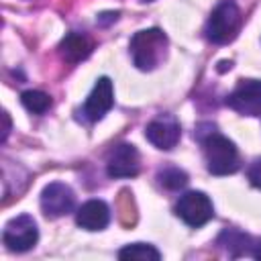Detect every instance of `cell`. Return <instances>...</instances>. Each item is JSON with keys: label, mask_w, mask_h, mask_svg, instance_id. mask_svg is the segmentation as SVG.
Listing matches in <instances>:
<instances>
[{"label": "cell", "mask_w": 261, "mask_h": 261, "mask_svg": "<svg viewBox=\"0 0 261 261\" xmlns=\"http://www.w3.org/2000/svg\"><path fill=\"white\" fill-rule=\"evenodd\" d=\"M112 104H114V86H112L110 77H100L94 84L90 96L86 98L82 114H84L86 120L96 122V120H100L112 108Z\"/></svg>", "instance_id": "ba28073f"}, {"label": "cell", "mask_w": 261, "mask_h": 261, "mask_svg": "<svg viewBox=\"0 0 261 261\" xmlns=\"http://www.w3.org/2000/svg\"><path fill=\"white\" fill-rule=\"evenodd\" d=\"M175 214L188 226L198 228V226H204L214 216V208L210 198L204 192H186L184 196H179L175 204Z\"/></svg>", "instance_id": "5b68a950"}, {"label": "cell", "mask_w": 261, "mask_h": 261, "mask_svg": "<svg viewBox=\"0 0 261 261\" xmlns=\"http://www.w3.org/2000/svg\"><path fill=\"white\" fill-rule=\"evenodd\" d=\"M247 177H249V181H251L255 188L261 190V157L251 163V167H249V171H247Z\"/></svg>", "instance_id": "ac0fdd59"}, {"label": "cell", "mask_w": 261, "mask_h": 261, "mask_svg": "<svg viewBox=\"0 0 261 261\" xmlns=\"http://www.w3.org/2000/svg\"><path fill=\"white\" fill-rule=\"evenodd\" d=\"M59 53L67 63L84 61L92 53V41L82 33H69L59 43Z\"/></svg>", "instance_id": "7c38bea8"}, {"label": "cell", "mask_w": 261, "mask_h": 261, "mask_svg": "<svg viewBox=\"0 0 261 261\" xmlns=\"http://www.w3.org/2000/svg\"><path fill=\"white\" fill-rule=\"evenodd\" d=\"M206 167L212 175H228L239 169V151L230 139L220 133H208L202 139Z\"/></svg>", "instance_id": "6da1fadb"}, {"label": "cell", "mask_w": 261, "mask_h": 261, "mask_svg": "<svg viewBox=\"0 0 261 261\" xmlns=\"http://www.w3.org/2000/svg\"><path fill=\"white\" fill-rule=\"evenodd\" d=\"M145 135L157 149L169 151L177 145V141L181 137V130H179V122L173 116L163 114V116H157L155 120H151L147 124Z\"/></svg>", "instance_id": "30bf717a"}, {"label": "cell", "mask_w": 261, "mask_h": 261, "mask_svg": "<svg viewBox=\"0 0 261 261\" xmlns=\"http://www.w3.org/2000/svg\"><path fill=\"white\" fill-rule=\"evenodd\" d=\"M22 106L33 114H45L51 108V96L41 90H27L20 94Z\"/></svg>", "instance_id": "9a60e30c"}, {"label": "cell", "mask_w": 261, "mask_h": 261, "mask_svg": "<svg viewBox=\"0 0 261 261\" xmlns=\"http://www.w3.org/2000/svg\"><path fill=\"white\" fill-rule=\"evenodd\" d=\"M116 18H118V12H102V14L96 18V22H98L100 27H106V24L114 22Z\"/></svg>", "instance_id": "d6986e66"}, {"label": "cell", "mask_w": 261, "mask_h": 261, "mask_svg": "<svg viewBox=\"0 0 261 261\" xmlns=\"http://www.w3.org/2000/svg\"><path fill=\"white\" fill-rule=\"evenodd\" d=\"M239 27H241V10H239V6L234 2H230V0H224L212 10L204 33H206L208 41L224 45V43L234 39Z\"/></svg>", "instance_id": "3957f363"}, {"label": "cell", "mask_w": 261, "mask_h": 261, "mask_svg": "<svg viewBox=\"0 0 261 261\" xmlns=\"http://www.w3.org/2000/svg\"><path fill=\"white\" fill-rule=\"evenodd\" d=\"M75 222L86 230H102L110 222V210L102 200H88L77 208Z\"/></svg>", "instance_id": "8fae6325"}, {"label": "cell", "mask_w": 261, "mask_h": 261, "mask_svg": "<svg viewBox=\"0 0 261 261\" xmlns=\"http://www.w3.org/2000/svg\"><path fill=\"white\" fill-rule=\"evenodd\" d=\"M139 169H141V159L135 145L120 143L108 153L106 171L110 177H135Z\"/></svg>", "instance_id": "9c48e42d"}, {"label": "cell", "mask_w": 261, "mask_h": 261, "mask_svg": "<svg viewBox=\"0 0 261 261\" xmlns=\"http://www.w3.org/2000/svg\"><path fill=\"white\" fill-rule=\"evenodd\" d=\"M118 210H120V220L124 226H133L135 220H137V208H135V202H133V194L128 190H122L120 192V198H118Z\"/></svg>", "instance_id": "e0dca14e"}, {"label": "cell", "mask_w": 261, "mask_h": 261, "mask_svg": "<svg viewBox=\"0 0 261 261\" xmlns=\"http://www.w3.org/2000/svg\"><path fill=\"white\" fill-rule=\"evenodd\" d=\"M8 130H10V118H8V112H4V133H2V141L6 139Z\"/></svg>", "instance_id": "ffe728a7"}, {"label": "cell", "mask_w": 261, "mask_h": 261, "mask_svg": "<svg viewBox=\"0 0 261 261\" xmlns=\"http://www.w3.org/2000/svg\"><path fill=\"white\" fill-rule=\"evenodd\" d=\"M118 257L120 259H126V261H159L161 259V253L153 247V245H147V243H133V245H126L118 251Z\"/></svg>", "instance_id": "5bb4252c"}, {"label": "cell", "mask_w": 261, "mask_h": 261, "mask_svg": "<svg viewBox=\"0 0 261 261\" xmlns=\"http://www.w3.org/2000/svg\"><path fill=\"white\" fill-rule=\"evenodd\" d=\"M251 255H253L255 259H259V261H261V241H259L257 245H253V251H251Z\"/></svg>", "instance_id": "44dd1931"}, {"label": "cell", "mask_w": 261, "mask_h": 261, "mask_svg": "<svg viewBox=\"0 0 261 261\" xmlns=\"http://www.w3.org/2000/svg\"><path fill=\"white\" fill-rule=\"evenodd\" d=\"M165 47H167V37H165L163 31H159V29L139 31L130 39V57H133V63L139 69L149 71V69L157 67L159 61L163 59Z\"/></svg>", "instance_id": "7a4b0ae2"}, {"label": "cell", "mask_w": 261, "mask_h": 261, "mask_svg": "<svg viewBox=\"0 0 261 261\" xmlns=\"http://www.w3.org/2000/svg\"><path fill=\"white\" fill-rule=\"evenodd\" d=\"M157 179H159V184H161L163 188H167V190H179V188H184V186L188 184L186 171H181V169H177V167L161 169L159 175H157Z\"/></svg>", "instance_id": "2e32d148"}, {"label": "cell", "mask_w": 261, "mask_h": 261, "mask_svg": "<svg viewBox=\"0 0 261 261\" xmlns=\"http://www.w3.org/2000/svg\"><path fill=\"white\" fill-rule=\"evenodd\" d=\"M37 239H39L37 222L29 214H20V216L8 220V224L4 226V232H2V241H4L6 249L16 251V253L33 249L37 245Z\"/></svg>", "instance_id": "277c9868"}, {"label": "cell", "mask_w": 261, "mask_h": 261, "mask_svg": "<svg viewBox=\"0 0 261 261\" xmlns=\"http://www.w3.org/2000/svg\"><path fill=\"white\" fill-rule=\"evenodd\" d=\"M73 202H75V196H73L71 188L61 181H53V184L45 186L41 192V208H43L45 216H49V218H59V216L71 212Z\"/></svg>", "instance_id": "52a82bcc"}, {"label": "cell", "mask_w": 261, "mask_h": 261, "mask_svg": "<svg viewBox=\"0 0 261 261\" xmlns=\"http://www.w3.org/2000/svg\"><path fill=\"white\" fill-rule=\"evenodd\" d=\"M226 104L245 116L261 114V80H241L237 88L228 94Z\"/></svg>", "instance_id": "8992f818"}, {"label": "cell", "mask_w": 261, "mask_h": 261, "mask_svg": "<svg viewBox=\"0 0 261 261\" xmlns=\"http://www.w3.org/2000/svg\"><path fill=\"white\" fill-rule=\"evenodd\" d=\"M216 245H218L220 249H224L230 257H241V255L253 251V249H251V247H253V245H251V237L245 234V232H241V230H237V228H224V230L218 234Z\"/></svg>", "instance_id": "4fadbf2b"}, {"label": "cell", "mask_w": 261, "mask_h": 261, "mask_svg": "<svg viewBox=\"0 0 261 261\" xmlns=\"http://www.w3.org/2000/svg\"><path fill=\"white\" fill-rule=\"evenodd\" d=\"M226 67L230 69V61H228V63H226V61H220V67H218V69H220V71H224Z\"/></svg>", "instance_id": "7402d4cb"}]
</instances>
